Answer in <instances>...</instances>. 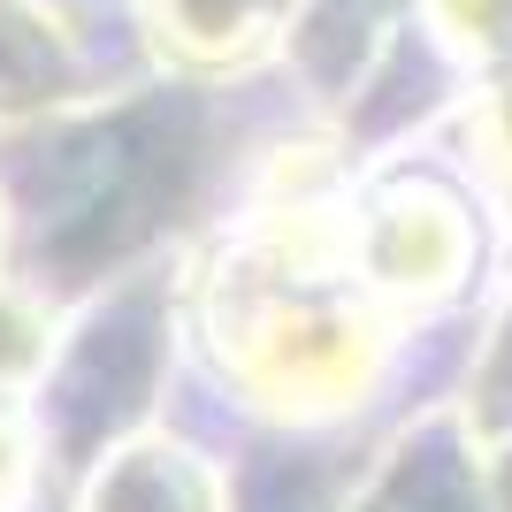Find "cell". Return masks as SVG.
Instances as JSON below:
<instances>
[{
    "mask_svg": "<svg viewBox=\"0 0 512 512\" xmlns=\"http://www.w3.org/2000/svg\"><path fill=\"white\" fill-rule=\"evenodd\" d=\"M352 268L383 306H428L444 299L459 268H467V230H459V207L436 192H383L367 214H352Z\"/></svg>",
    "mask_w": 512,
    "mask_h": 512,
    "instance_id": "cell-1",
    "label": "cell"
},
{
    "mask_svg": "<svg viewBox=\"0 0 512 512\" xmlns=\"http://www.w3.org/2000/svg\"><path fill=\"white\" fill-rule=\"evenodd\" d=\"M23 467H31V444H23L16 413L0 406V512L16 505V490H23Z\"/></svg>",
    "mask_w": 512,
    "mask_h": 512,
    "instance_id": "cell-4",
    "label": "cell"
},
{
    "mask_svg": "<svg viewBox=\"0 0 512 512\" xmlns=\"http://www.w3.org/2000/svg\"><path fill=\"white\" fill-rule=\"evenodd\" d=\"M46 344H54L46 337V314L31 299H16V291H0V406L46 367Z\"/></svg>",
    "mask_w": 512,
    "mask_h": 512,
    "instance_id": "cell-3",
    "label": "cell"
},
{
    "mask_svg": "<svg viewBox=\"0 0 512 512\" xmlns=\"http://www.w3.org/2000/svg\"><path fill=\"white\" fill-rule=\"evenodd\" d=\"M85 512H214V474L169 444H130L100 467Z\"/></svg>",
    "mask_w": 512,
    "mask_h": 512,
    "instance_id": "cell-2",
    "label": "cell"
}]
</instances>
